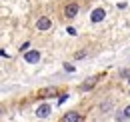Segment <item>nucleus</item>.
I'll return each instance as SVG.
<instances>
[{"label": "nucleus", "mask_w": 130, "mask_h": 122, "mask_svg": "<svg viewBox=\"0 0 130 122\" xmlns=\"http://www.w3.org/2000/svg\"><path fill=\"white\" fill-rule=\"evenodd\" d=\"M28 46H30V44H28V42H24V44L20 46V52H22V54H24V50H28Z\"/></svg>", "instance_id": "11"}, {"label": "nucleus", "mask_w": 130, "mask_h": 122, "mask_svg": "<svg viewBox=\"0 0 130 122\" xmlns=\"http://www.w3.org/2000/svg\"><path fill=\"white\" fill-rule=\"evenodd\" d=\"M58 90L56 88H44V90H40V98H50V96H56Z\"/></svg>", "instance_id": "7"}, {"label": "nucleus", "mask_w": 130, "mask_h": 122, "mask_svg": "<svg viewBox=\"0 0 130 122\" xmlns=\"http://www.w3.org/2000/svg\"><path fill=\"white\" fill-rule=\"evenodd\" d=\"M64 70H66V72H74V68H72V64H68V62L64 64Z\"/></svg>", "instance_id": "10"}, {"label": "nucleus", "mask_w": 130, "mask_h": 122, "mask_svg": "<svg viewBox=\"0 0 130 122\" xmlns=\"http://www.w3.org/2000/svg\"><path fill=\"white\" fill-rule=\"evenodd\" d=\"M94 82H96V76H94V78H90V80H86V82L82 84V90H90V88L94 86Z\"/></svg>", "instance_id": "8"}, {"label": "nucleus", "mask_w": 130, "mask_h": 122, "mask_svg": "<svg viewBox=\"0 0 130 122\" xmlns=\"http://www.w3.org/2000/svg\"><path fill=\"white\" fill-rule=\"evenodd\" d=\"M84 56H86V52H84V50H80V52L76 54V58H84Z\"/></svg>", "instance_id": "13"}, {"label": "nucleus", "mask_w": 130, "mask_h": 122, "mask_svg": "<svg viewBox=\"0 0 130 122\" xmlns=\"http://www.w3.org/2000/svg\"><path fill=\"white\" fill-rule=\"evenodd\" d=\"M120 76H122V78H130V70H124V72H122Z\"/></svg>", "instance_id": "12"}, {"label": "nucleus", "mask_w": 130, "mask_h": 122, "mask_svg": "<svg viewBox=\"0 0 130 122\" xmlns=\"http://www.w3.org/2000/svg\"><path fill=\"white\" fill-rule=\"evenodd\" d=\"M76 14H78V4H76V2L66 4V8H64V16L66 18H74Z\"/></svg>", "instance_id": "3"}, {"label": "nucleus", "mask_w": 130, "mask_h": 122, "mask_svg": "<svg viewBox=\"0 0 130 122\" xmlns=\"http://www.w3.org/2000/svg\"><path fill=\"white\" fill-rule=\"evenodd\" d=\"M104 16H106L104 8H94V10H92V14H90V20H92L94 24H98V22H102V20H104Z\"/></svg>", "instance_id": "2"}, {"label": "nucleus", "mask_w": 130, "mask_h": 122, "mask_svg": "<svg viewBox=\"0 0 130 122\" xmlns=\"http://www.w3.org/2000/svg\"><path fill=\"white\" fill-rule=\"evenodd\" d=\"M50 110H52V108H50V104H40V106H38V110H36V116L46 118V116L50 114Z\"/></svg>", "instance_id": "5"}, {"label": "nucleus", "mask_w": 130, "mask_h": 122, "mask_svg": "<svg viewBox=\"0 0 130 122\" xmlns=\"http://www.w3.org/2000/svg\"><path fill=\"white\" fill-rule=\"evenodd\" d=\"M50 26H52V22H50V18H46V16L36 22V28H38V30H48Z\"/></svg>", "instance_id": "6"}, {"label": "nucleus", "mask_w": 130, "mask_h": 122, "mask_svg": "<svg viewBox=\"0 0 130 122\" xmlns=\"http://www.w3.org/2000/svg\"><path fill=\"white\" fill-rule=\"evenodd\" d=\"M80 120H82V116L78 112H68V114L62 116V122H80Z\"/></svg>", "instance_id": "4"}, {"label": "nucleus", "mask_w": 130, "mask_h": 122, "mask_svg": "<svg viewBox=\"0 0 130 122\" xmlns=\"http://www.w3.org/2000/svg\"><path fill=\"white\" fill-rule=\"evenodd\" d=\"M24 60L28 62V64L38 62L40 60V50H28V52H24Z\"/></svg>", "instance_id": "1"}, {"label": "nucleus", "mask_w": 130, "mask_h": 122, "mask_svg": "<svg viewBox=\"0 0 130 122\" xmlns=\"http://www.w3.org/2000/svg\"><path fill=\"white\" fill-rule=\"evenodd\" d=\"M120 118H130V104L124 108V112H122V116H120Z\"/></svg>", "instance_id": "9"}]
</instances>
